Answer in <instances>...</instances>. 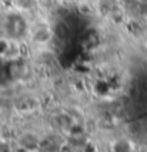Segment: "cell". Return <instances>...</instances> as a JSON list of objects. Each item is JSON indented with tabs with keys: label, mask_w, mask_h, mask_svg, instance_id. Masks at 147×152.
I'll return each mask as SVG.
<instances>
[{
	"label": "cell",
	"mask_w": 147,
	"mask_h": 152,
	"mask_svg": "<svg viewBox=\"0 0 147 152\" xmlns=\"http://www.w3.org/2000/svg\"><path fill=\"white\" fill-rule=\"evenodd\" d=\"M6 34L12 39H17L24 31V21L19 16H10L4 24Z\"/></svg>",
	"instance_id": "6da1fadb"
}]
</instances>
